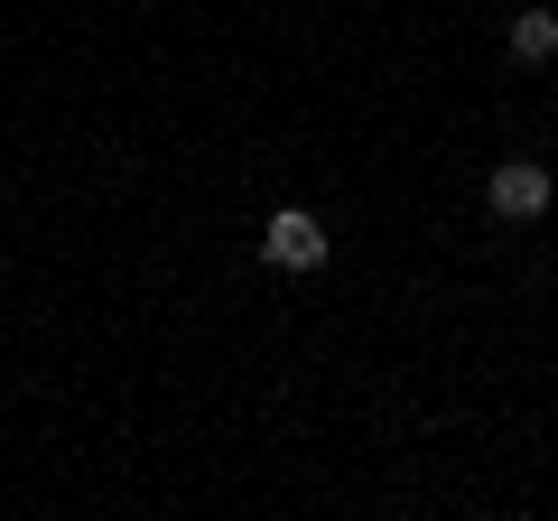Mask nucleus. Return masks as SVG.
Returning a JSON list of instances; mask_svg holds the SVG:
<instances>
[{"label": "nucleus", "mask_w": 558, "mask_h": 521, "mask_svg": "<svg viewBox=\"0 0 558 521\" xmlns=\"http://www.w3.org/2000/svg\"><path fill=\"white\" fill-rule=\"evenodd\" d=\"M502 57H512V65H549V57H558V10H549V0L512 10V28H502Z\"/></svg>", "instance_id": "3"}, {"label": "nucleus", "mask_w": 558, "mask_h": 521, "mask_svg": "<svg viewBox=\"0 0 558 521\" xmlns=\"http://www.w3.org/2000/svg\"><path fill=\"white\" fill-rule=\"evenodd\" d=\"M260 260L289 270V280H317L326 260H336V233L317 223V205H270L260 215Z\"/></svg>", "instance_id": "1"}, {"label": "nucleus", "mask_w": 558, "mask_h": 521, "mask_svg": "<svg viewBox=\"0 0 558 521\" xmlns=\"http://www.w3.org/2000/svg\"><path fill=\"white\" fill-rule=\"evenodd\" d=\"M549 205H558L549 159H494V178H484V215L494 223H539Z\"/></svg>", "instance_id": "2"}]
</instances>
